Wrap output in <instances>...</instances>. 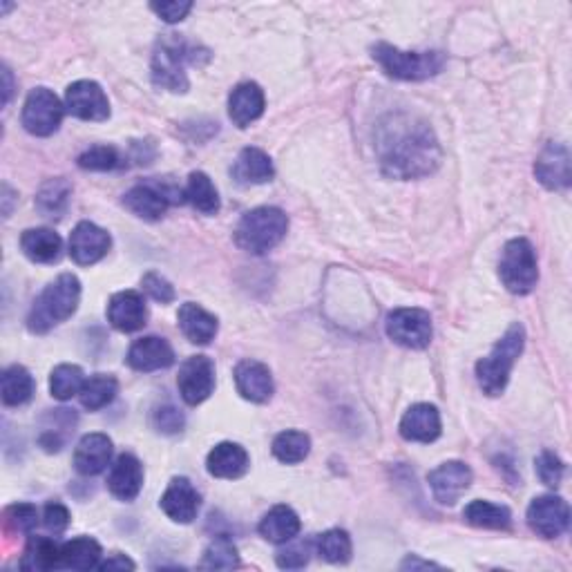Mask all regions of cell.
Wrapping results in <instances>:
<instances>
[{
	"instance_id": "1",
	"label": "cell",
	"mask_w": 572,
	"mask_h": 572,
	"mask_svg": "<svg viewBox=\"0 0 572 572\" xmlns=\"http://www.w3.org/2000/svg\"><path fill=\"white\" fill-rule=\"evenodd\" d=\"M376 152L380 168L392 179L427 177L441 164L434 130L409 114H392L380 123Z\"/></svg>"
},
{
	"instance_id": "2",
	"label": "cell",
	"mask_w": 572,
	"mask_h": 572,
	"mask_svg": "<svg viewBox=\"0 0 572 572\" xmlns=\"http://www.w3.org/2000/svg\"><path fill=\"white\" fill-rule=\"evenodd\" d=\"M81 300V282L72 273H63L50 282L38 295L34 307L27 316V327L32 333H47L56 324L74 316Z\"/></svg>"
},
{
	"instance_id": "3",
	"label": "cell",
	"mask_w": 572,
	"mask_h": 572,
	"mask_svg": "<svg viewBox=\"0 0 572 572\" xmlns=\"http://www.w3.org/2000/svg\"><path fill=\"white\" fill-rule=\"evenodd\" d=\"M526 347V329L521 324H512L505 336L494 345L488 358L476 362V380L488 396H499L508 387L512 367Z\"/></svg>"
},
{
	"instance_id": "4",
	"label": "cell",
	"mask_w": 572,
	"mask_h": 572,
	"mask_svg": "<svg viewBox=\"0 0 572 572\" xmlns=\"http://www.w3.org/2000/svg\"><path fill=\"white\" fill-rule=\"evenodd\" d=\"M286 231H289V217L275 206H260L246 213L235 228V242L240 249L262 255L278 246Z\"/></svg>"
},
{
	"instance_id": "5",
	"label": "cell",
	"mask_w": 572,
	"mask_h": 572,
	"mask_svg": "<svg viewBox=\"0 0 572 572\" xmlns=\"http://www.w3.org/2000/svg\"><path fill=\"white\" fill-rule=\"evenodd\" d=\"M188 63H197L193 47L177 34H166L164 38H159L155 54H152V81L161 90L186 92Z\"/></svg>"
},
{
	"instance_id": "6",
	"label": "cell",
	"mask_w": 572,
	"mask_h": 572,
	"mask_svg": "<svg viewBox=\"0 0 572 572\" xmlns=\"http://www.w3.org/2000/svg\"><path fill=\"white\" fill-rule=\"evenodd\" d=\"M371 52H374L380 68L400 81L432 79L445 65V56L441 52H403L389 43H376Z\"/></svg>"
},
{
	"instance_id": "7",
	"label": "cell",
	"mask_w": 572,
	"mask_h": 572,
	"mask_svg": "<svg viewBox=\"0 0 572 572\" xmlns=\"http://www.w3.org/2000/svg\"><path fill=\"white\" fill-rule=\"evenodd\" d=\"M499 275L505 289L514 295H526L535 289L539 280L537 253L526 237H517L503 246Z\"/></svg>"
},
{
	"instance_id": "8",
	"label": "cell",
	"mask_w": 572,
	"mask_h": 572,
	"mask_svg": "<svg viewBox=\"0 0 572 572\" xmlns=\"http://www.w3.org/2000/svg\"><path fill=\"white\" fill-rule=\"evenodd\" d=\"M65 108L59 97L47 88H36L30 92L23 106V126L34 137H50L59 130Z\"/></svg>"
},
{
	"instance_id": "9",
	"label": "cell",
	"mask_w": 572,
	"mask_h": 572,
	"mask_svg": "<svg viewBox=\"0 0 572 572\" xmlns=\"http://www.w3.org/2000/svg\"><path fill=\"white\" fill-rule=\"evenodd\" d=\"M387 336L405 349H425L432 342V318L423 309H396L385 322Z\"/></svg>"
},
{
	"instance_id": "10",
	"label": "cell",
	"mask_w": 572,
	"mask_h": 572,
	"mask_svg": "<svg viewBox=\"0 0 572 572\" xmlns=\"http://www.w3.org/2000/svg\"><path fill=\"white\" fill-rule=\"evenodd\" d=\"M181 195L184 193L170 184H139L123 195V206L141 219L157 222L166 215L170 204L181 202Z\"/></svg>"
},
{
	"instance_id": "11",
	"label": "cell",
	"mask_w": 572,
	"mask_h": 572,
	"mask_svg": "<svg viewBox=\"0 0 572 572\" xmlns=\"http://www.w3.org/2000/svg\"><path fill=\"white\" fill-rule=\"evenodd\" d=\"M570 523L568 503L555 497V494H543L530 503L528 508V526L543 539H557L564 535Z\"/></svg>"
},
{
	"instance_id": "12",
	"label": "cell",
	"mask_w": 572,
	"mask_h": 572,
	"mask_svg": "<svg viewBox=\"0 0 572 572\" xmlns=\"http://www.w3.org/2000/svg\"><path fill=\"white\" fill-rule=\"evenodd\" d=\"M177 387L188 405H199L215 389V365L208 356H193L179 367Z\"/></svg>"
},
{
	"instance_id": "13",
	"label": "cell",
	"mask_w": 572,
	"mask_h": 572,
	"mask_svg": "<svg viewBox=\"0 0 572 572\" xmlns=\"http://www.w3.org/2000/svg\"><path fill=\"white\" fill-rule=\"evenodd\" d=\"M65 108L76 119L106 121L110 117V101L99 83L76 81L65 92Z\"/></svg>"
},
{
	"instance_id": "14",
	"label": "cell",
	"mask_w": 572,
	"mask_h": 572,
	"mask_svg": "<svg viewBox=\"0 0 572 572\" xmlns=\"http://www.w3.org/2000/svg\"><path fill=\"white\" fill-rule=\"evenodd\" d=\"M472 479L474 474L470 470V465H465L461 461H447L443 465H438L436 470H432L427 476L434 499L441 505H454L459 501L463 494L470 490Z\"/></svg>"
},
{
	"instance_id": "15",
	"label": "cell",
	"mask_w": 572,
	"mask_h": 572,
	"mask_svg": "<svg viewBox=\"0 0 572 572\" xmlns=\"http://www.w3.org/2000/svg\"><path fill=\"white\" fill-rule=\"evenodd\" d=\"M112 246L110 235L101 226L92 222H81L70 235V255L76 264L90 266L108 255Z\"/></svg>"
},
{
	"instance_id": "16",
	"label": "cell",
	"mask_w": 572,
	"mask_h": 572,
	"mask_svg": "<svg viewBox=\"0 0 572 572\" xmlns=\"http://www.w3.org/2000/svg\"><path fill=\"white\" fill-rule=\"evenodd\" d=\"M535 175L548 190H566L570 186V152L564 143H548L541 150Z\"/></svg>"
},
{
	"instance_id": "17",
	"label": "cell",
	"mask_w": 572,
	"mask_h": 572,
	"mask_svg": "<svg viewBox=\"0 0 572 572\" xmlns=\"http://www.w3.org/2000/svg\"><path fill=\"white\" fill-rule=\"evenodd\" d=\"M235 385L242 398L251 403H266L275 392L271 369L257 360H242L235 367Z\"/></svg>"
},
{
	"instance_id": "18",
	"label": "cell",
	"mask_w": 572,
	"mask_h": 572,
	"mask_svg": "<svg viewBox=\"0 0 572 572\" xmlns=\"http://www.w3.org/2000/svg\"><path fill=\"white\" fill-rule=\"evenodd\" d=\"M148 320V309L137 291L114 293L108 304V322L121 333L139 331Z\"/></svg>"
},
{
	"instance_id": "19",
	"label": "cell",
	"mask_w": 572,
	"mask_h": 572,
	"mask_svg": "<svg viewBox=\"0 0 572 572\" xmlns=\"http://www.w3.org/2000/svg\"><path fill=\"white\" fill-rule=\"evenodd\" d=\"M400 436L412 443H434L441 436V414L429 403L412 405L400 421Z\"/></svg>"
},
{
	"instance_id": "20",
	"label": "cell",
	"mask_w": 572,
	"mask_h": 572,
	"mask_svg": "<svg viewBox=\"0 0 572 572\" xmlns=\"http://www.w3.org/2000/svg\"><path fill=\"white\" fill-rule=\"evenodd\" d=\"M199 492L193 488L186 476H177L161 497V510L177 523H190L199 512Z\"/></svg>"
},
{
	"instance_id": "21",
	"label": "cell",
	"mask_w": 572,
	"mask_h": 572,
	"mask_svg": "<svg viewBox=\"0 0 572 572\" xmlns=\"http://www.w3.org/2000/svg\"><path fill=\"white\" fill-rule=\"evenodd\" d=\"M173 362H175V351L166 338L157 336L141 338L128 351V365L135 371H143V374L157 369H168Z\"/></svg>"
},
{
	"instance_id": "22",
	"label": "cell",
	"mask_w": 572,
	"mask_h": 572,
	"mask_svg": "<svg viewBox=\"0 0 572 572\" xmlns=\"http://www.w3.org/2000/svg\"><path fill=\"white\" fill-rule=\"evenodd\" d=\"M264 90L253 81L240 83L228 99V114L237 128H249L264 114Z\"/></svg>"
},
{
	"instance_id": "23",
	"label": "cell",
	"mask_w": 572,
	"mask_h": 572,
	"mask_svg": "<svg viewBox=\"0 0 572 572\" xmlns=\"http://www.w3.org/2000/svg\"><path fill=\"white\" fill-rule=\"evenodd\" d=\"M112 461V441L106 434L83 436L74 450V467L83 476L101 474Z\"/></svg>"
},
{
	"instance_id": "24",
	"label": "cell",
	"mask_w": 572,
	"mask_h": 572,
	"mask_svg": "<svg viewBox=\"0 0 572 572\" xmlns=\"http://www.w3.org/2000/svg\"><path fill=\"white\" fill-rule=\"evenodd\" d=\"M249 465H251L249 452H246L242 445L228 441L215 445L206 459L208 474L215 476V479H228V481L244 476L249 472Z\"/></svg>"
},
{
	"instance_id": "25",
	"label": "cell",
	"mask_w": 572,
	"mask_h": 572,
	"mask_svg": "<svg viewBox=\"0 0 572 572\" xmlns=\"http://www.w3.org/2000/svg\"><path fill=\"white\" fill-rule=\"evenodd\" d=\"M108 488L121 501L139 497L143 488V467L135 454H121L108 474Z\"/></svg>"
},
{
	"instance_id": "26",
	"label": "cell",
	"mask_w": 572,
	"mask_h": 572,
	"mask_svg": "<svg viewBox=\"0 0 572 572\" xmlns=\"http://www.w3.org/2000/svg\"><path fill=\"white\" fill-rule=\"evenodd\" d=\"M179 329L193 345H208L217 336V318L195 302L181 304L177 313Z\"/></svg>"
},
{
	"instance_id": "27",
	"label": "cell",
	"mask_w": 572,
	"mask_h": 572,
	"mask_svg": "<svg viewBox=\"0 0 572 572\" xmlns=\"http://www.w3.org/2000/svg\"><path fill=\"white\" fill-rule=\"evenodd\" d=\"M233 177L237 184H244V186H255V184H266V181H271L275 175V168H273V161L271 157L266 155L264 150L260 148H244L240 152V157L233 164Z\"/></svg>"
},
{
	"instance_id": "28",
	"label": "cell",
	"mask_w": 572,
	"mask_h": 572,
	"mask_svg": "<svg viewBox=\"0 0 572 572\" xmlns=\"http://www.w3.org/2000/svg\"><path fill=\"white\" fill-rule=\"evenodd\" d=\"M76 427V414L70 409H50L41 418V434L38 443L45 452H61Z\"/></svg>"
},
{
	"instance_id": "29",
	"label": "cell",
	"mask_w": 572,
	"mask_h": 572,
	"mask_svg": "<svg viewBox=\"0 0 572 572\" xmlns=\"http://www.w3.org/2000/svg\"><path fill=\"white\" fill-rule=\"evenodd\" d=\"M21 249L36 264H54L61 260L63 240L52 228H30L21 237Z\"/></svg>"
},
{
	"instance_id": "30",
	"label": "cell",
	"mask_w": 572,
	"mask_h": 572,
	"mask_svg": "<svg viewBox=\"0 0 572 572\" xmlns=\"http://www.w3.org/2000/svg\"><path fill=\"white\" fill-rule=\"evenodd\" d=\"M300 517L289 505H275L260 521V535L271 543H289L300 535Z\"/></svg>"
},
{
	"instance_id": "31",
	"label": "cell",
	"mask_w": 572,
	"mask_h": 572,
	"mask_svg": "<svg viewBox=\"0 0 572 572\" xmlns=\"http://www.w3.org/2000/svg\"><path fill=\"white\" fill-rule=\"evenodd\" d=\"M101 546L92 537H76L65 541L59 552V568L68 570H92L99 568Z\"/></svg>"
},
{
	"instance_id": "32",
	"label": "cell",
	"mask_w": 572,
	"mask_h": 572,
	"mask_svg": "<svg viewBox=\"0 0 572 572\" xmlns=\"http://www.w3.org/2000/svg\"><path fill=\"white\" fill-rule=\"evenodd\" d=\"M463 519L474 528L485 530H510L512 512L505 505H497L490 501H472L463 510Z\"/></svg>"
},
{
	"instance_id": "33",
	"label": "cell",
	"mask_w": 572,
	"mask_h": 572,
	"mask_svg": "<svg viewBox=\"0 0 572 572\" xmlns=\"http://www.w3.org/2000/svg\"><path fill=\"white\" fill-rule=\"evenodd\" d=\"M184 199L195 208V211L204 215H215L219 211V193L213 184V179L202 170L190 173L188 184L184 188Z\"/></svg>"
},
{
	"instance_id": "34",
	"label": "cell",
	"mask_w": 572,
	"mask_h": 572,
	"mask_svg": "<svg viewBox=\"0 0 572 572\" xmlns=\"http://www.w3.org/2000/svg\"><path fill=\"white\" fill-rule=\"evenodd\" d=\"M34 396V378L23 365H12L3 374V403L7 407H21Z\"/></svg>"
},
{
	"instance_id": "35",
	"label": "cell",
	"mask_w": 572,
	"mask_h": 572,
	"mask_svg": "<svg viewBox=\"0 0 572 572\" xmlns=\"http://www.w3.org/2000/svg\"><path fill=\"white\" fill-rule=\"evenodd\" d=\"M117 392H119L117 378L108 376V374H97V376L85 378L79 398L85 409H90V412H99V409L112 403Z\"/></svg>"
},
{
	"instance_id": "36",
	"label": "cell",
	"mask_w": 572,
	"mask_h": 572,
	"mask_svg": "<svg viewBox=\"0 0 572 572\" xmlns=\"http://www.w3.org/2000/svg\"><path fill=\"white\" fill-rule=\"evenodd\" d=\"M72 197V186L65 179H50L45 181L38 190L36 195V208L41 211L45 217H61L65 211H68Z\"/></svg>"
},
{
	"instance_id": "37",
	"label": "cell",
	"mask_w": 572,
	"mask_h": 572,
	"mask_svg": "<svg viewBox=\"0 0 572 572\" xmlns=\"http://www.w3.org/2000/svg\"><path fill=\"white\" fill-rule=\"evenodd\" d=\"M61 546L54 539L32 537L21 559L23 570H59Z\"/></svg>"
},
{
	"instance_id": "38",
	"label": "cell",
	"mask_w": 572,
	"mask_h": 572,
	"mask_svg": "<svg viewBox=\"0 0 572 572\" xmlns=\"http://www.w3.org/2000/svg\"><path fill=\"white\" fill-rule=\"evenodd\" d=\"M309 452H311V438L304 432H295V429L278 434L273 441V456L286 465L302 463L309 456Z\"/></svg>"
},
{
	"instance_id": "39",
	"label": "cell",
	"mask_w": 572,
	"mask_h": 572,
	"mask_svg": "<svg viewBox=\"0 0 572 572\" xmlns=\"http://www.w3.org/2000/svg\"><path fill=\"white\" fill-rule=\"evenodd\" d=\"M316 552L329 564H347L351 559V537L345 530H327L316 539Z\"/></svg>"
},
{
	"instance_id": "40",
	"label": "cell",
	"mask_w": 572,
	"mask_h": 572,
	"mask_svg": "<svg viewBox=\"0 0 572 572\" xmlns=\"http://www.w3.org/2000/svg\"><path fill=\"white\" fill-rule=\"evenodd\" d=\"M240 566V552L228 537H217L206 548L202 568L206 570H233Z\"/></svg>"
},
{
	"instance_id": "41",
	"label": "cell",
	"mask_w": 572,
	"mask_h": 572,
	"mask_svg": "<svg viewBox=\"0 0 572 572\" xmlns=\"http://www.w3.org/2000/svg\"><path fill=\"white\" fill-rule=\"evenodd\" d=\"M83 383V369L76 365H59L50 376L52 396L59 400H70L72 396H79Z\"/></svg>"
},
{
	"instance_id": "42",
	"label": "cell",
	"mask_w": 572,
	"mask_h": 572,
	"mask_svg": "<svg viewBox=\"0 0 572 572\" xmlns=\"http://www.w3.org/2000/svg\"><path fill=\"white\" fill-rule=\"evenodd\" d=\"M79 166L83 170H92V173H108V170L121 168L123 159L119 155L117 148L112 146H94L88 148L79 157Z\"/></svg>"
},
{
	"instance_id": "43",
	"label": "cell",
	"mask_w": 572,
	"mask_h": 572,
	"mask_svg": "<svg viewBox=\"0 0 572 572\" xmlns=\"http://www.w3.org/2000/svg\"><path fill=\"white\" fill-rule=\"evenodd\" d=\"M3 517H5L7 530L21 532V535H30V532L36 528L38 512L30 503H14V505H9V508H5Z\"/></svg>"
},
{
	"instance_id": "44",
	"label": "cell",
	"mask_w": 572,
	"mask_h": 572,
	"mask_svg": "<svg viewBox=\"0 0 572 572\" xmlns=\"http://www.w3.org/2000/svg\"><path fill=\"white\" fill-rule=\"evenodd\" d=\"M564 470L566 467L555 452H541L537 459V474L541 483H546L548 488H557L561 479H564Z\"/></svg>"
},
{
	"instance_id": "45",
	"label": "cell",
	"mask_w": 572,
	"mask_h": 572,
	"mask_svg": "<svg viewBox=\"0 0 572 572\" xmlns=\"http://www.w3.org/2000/svg\"><path fill=\"white\" fill-rule=\"evenodd\" d=\"M141 286H143V291H146L152 300L155 302H161V304H170L175 300V289H173V284H170L164 275H159L155 271H150L146 273L141 278Z\"/></svg>"
},
{
	"instance_id": "46",
	"label": "cell",
	"mask_w": 572,
	"mask_h": 572,
	"mask_svg": "<svg viewBox=\"0 0 572 572\" xmlns=\"http://www.w3.org/2000/svg\"><path fill=\"white\" fill-rule=\"evenodd\" d=\"M152 425L161 434H177L184 429V414L179 412L173 405H161L152 414Z\"/></svg>"
},
{
	"instance_id": "47",
	"label": "cell",
	"mask_w": 572,
	"mask_h": 572,
	"mask_svg": "<svg viewBox=\"0 0 572 572\" xmlns=\"http://www.w3.org/2000/svg\"><path fill=\"white\" fill-rule=\"evenodd\" d=\"M311 541H300V543H291L289 548H284L282 552H278V566L286 568V570H295V568H304L309 564L311 559Z\"/></svg>"
},
{
	"instance_id": "48",
	"label": "cell",
	"mask_w": 572,
	"mask_h": 572,
	"mask_svg": "<svg viewBox=\"0 0 572 572\" xmlns=\"http://www.w3.org/2000/svg\"><path fill=\"white\" fill-rule=\"evenodd\" d=\"M43 523L54 535H61L70 526V512L61 503H47L43 510Z\"/></svg>"
},
{
	"instance_id": "49",
	"label": "cell",
	"mask_w": 572,
	"mask_h": 572,
	"mask_svg": "<svg viewBox=\"0 0 572 572\" xmlns=\"http://www.w3.org/2000/svg\"><path fill=\"white\" fill-rule=\"evenodd\" d=\"M150 9L161 18V21L179 23L184 21L190 9H193V3H152Z\"/></svg>"
},
{
	"instance_id": "50",
	"label": "cell",
	"mask_w": 572,
	"mask_h": 572,
	"mask_svg": "<svg viewBox=\"0 0 572 572\" xmlns=\"http://www.w3.org/2000/svg\"><path fill=\"white\" fill-rule=\"evenodd\" d=\"M101 570H135V561L128 559L126 555H112L110 559L103 561V564H99Z\"/></svg>"
},
{
	"instance_id": "51",
	"label": "cell",
	"mask_w": 572,
	"mask_h": 572,
	"mask_svg": "<svg viewBox=\"0 0 572 572\" xmlns=\"http://www.w3.org/2000/svg\"><path fill=\"white\" fill-rule=\"evenodd\" d=\"M3 79H5V106L9 103V99H12V72H9V68H3Z\"/></svg>"
},
{
	"instance_id": "52",
	"label": "cell",
	"mask_w": 572,
	"mask_h": 572,
	"mask_svg": "<svg viewBox=\"0 0 572 572\" xmlns=\"http://www.w3.org/2000/svg\"><path fill=\"white\" fill-rule=\"evenodd\" d=\"M403 568H436V564H429V561H418L416 557H409L405 564H403Z\"/></svg>"
}]
</instances>
